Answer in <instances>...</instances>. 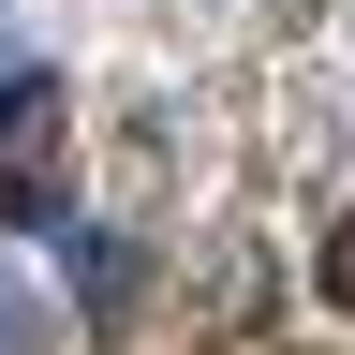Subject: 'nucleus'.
I'll list each match as a JSON object with an SVG mask.
<instances>
[{
	"instance_id": "f257e3e1",
	"label": "nucleus",
	"mask_w": 355,
	"mask_h": 355,
	"mask_svg": "<svg viewBox=\"0 0 355 355\" xmlns=\"http://www.w3.org/2000/svg\"><path fill=\"white\" fill-rule=\"evenodd\" d=\"M60 178H74L60 74H0V222H60Z\"/></svg>"
},
{
	"instance_id": "f03ea898",
	"label": "nucleus",
	"mask_w": 355,
	"mask_h": 355,
	"mask_svg": "<svg viewBox=\"0 0 355 355\" xmlns=\"http://www.w3.org/2000/svg\"><path fill=\"white\" fill-rule=\"evenodd\" d=\"M326 311H355V222L326 237Z\"/></svg>"
}]
</instances>
